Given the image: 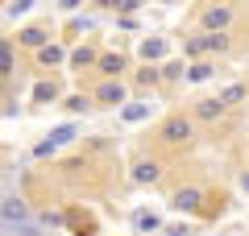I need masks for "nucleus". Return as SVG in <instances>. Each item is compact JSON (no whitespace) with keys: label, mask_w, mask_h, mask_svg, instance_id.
I'll return each instance as SVG.
<instances>
[{"label":"nucleus","mask_w":249,"mask_h":236,"mask_svg":"<svg viewBox=\"0 0 249 236\" xmlns=\"http://www.w3.org/2000/svg\"><path fill=\"white\" fill-rule=\"evenodd\" d=\"M42 62H46V67L62 62V50H58V46H42Z\"/></svg>","instance_id":"6"},{"label":"nucleus","mask_w":249,"mask_h":236,"mask_svg":"<svg viewBox=\"0 0 249 236\" xmlns=\"http://www.w3.org/2000/svg\"><path fill=\"white\" fill-rule=\"evenodd\" d=\"M62 4H67V9H75V4H79V0H62Z\"/></svg>","instance_id":"15"},{"label":"nucleus","mask_w":249,"mask_h":236,"mask_svg":"<svg viewBox=\"0 0 249 236\" xmlns=\"http://www.w3.org/2000/svg\"><path fill=\"white\" fill-rule=\"evenodd\" d=\"M34 96H37V100H54V87H50V83H37Z\"/></svg>","instance_id":"10"},{"label":"nucleus","mask_w":249,"mask_h":236,"mask_svg":"<svg viewBox=\"0 0 249 236\" xmlns=\"http://www.w3.org/2000/svg\"><path fill=\"white\" fill-rule=\"evenodd\" d=\"M212 46H224V37H199V42H191V50H212Z\"/></svg>","instance_id":"7"},{"label":"nucleus","mask_w":249,"mask_h":236,"mask_svg":"<svg viewBox=\"0 0 249 236\" xmlns=\"http://www.w3.org/2000/svg\"><path fill=\"white\" fill-rule=\"evenodd\" d=\"M21 42H25V46H42V29H25Z\"/></svg>","instance_id":"9"},{"label":"nucleus","mask_w":249,"mask_h":236,"mask_svg":"<svg viewBox=\"0 0 249 236\" xmlns=\"http://www.w3.org/2000/svg\"><path fill=\"white\" fill-rule=\"evenodd\" d=\"M121 83H104V87H100V100H104V104H121Z\"/></svg>","instance_id":"2"},{"label":"nucleus","mask_w":249,"mask_h":236,"mask_svg":"<svg viewBox=\"0 0 249 236\" xmlns=\"http://www.w3.org/2000/svg\"><path fill=\"white\" fill-rule=\"evenodd\" d=\"M4 216H9V219H21V216H25V207H21L17 199H9V203H4Z\"/></svg>","instance_id":"8"},{"label":"nucleus","mask_w":249,"mask_h":236,"mask_svg":"<svg viewBox=\"0 0 249 236\" xmlns=\"http://www.w3.org/2000/svg\"><path fill=\"white\" fill-rule=\"evenodd\" d=\"M162 137H166V141H187V137H191V129H187V120H178V116H175V120H166V133H162Z\"/></svg>","instance_id":"1"},{"label":"nucleus","mask_w":249,"mask_h":236,"mask_svg":"<svg viewBox=\"0 0 249 236\" xmlns=\"http://www.w3.org/2000/svg\"><path fill=\"white\" fill-rule=\"evenodd\" d=\"M162 54V42H145V58H158Z\"/></svg>","instance_id":"12"},{"label":"nucleus","mask_w":249,"mask_h":236,"mask_svg":"<svg viewBox=\"0 0 249 236\" xmlns=\"http://www.w3.org/2000/svg\"><path fill=\"white\" fill-rule=\"evenodd\" d=\"M100 67H104L108 75H116V70H121V58H104V62H100Z\"/></svg>","instance_id":"13"},{"label":"nucleus","mask_w":249,"mask_h":236,"mask_svg":"<svg viewBox=\"0 0 249 236\" xmlns=\"http://www.w3.org/2000/svg\"><path fill=\"white\" fill-rule=\"evenodd\" d=\"M133 178L137 183H154V178H158V166H154V162H142V166L133 170Z\"/></svg>","instance_id":"3"},{"label":"nucleus","mask_w":249,"mask_h":236,"mask_svg":"<svg viewBox=\"0 0 249 236\" xmlns=\"http://www.w3.org/2000/svg\"><path fill=\"white\" fill-rule=\"evenodd\" d=\"M124 116H129V120H142V116H145V108H142V104H133V108H124Z\"/></svg>","instance_id":"11"},{"label":"nucleus","mask_w":249,"mask_h":236,"mask_svg":"<svg viewBox=\"0 0 249 236\" xmlns=\"http://www.w3.org/2000/svg\"><path fill=\"white\" fill-rule=\"evenodd\" d=\"M208 25H212V29H220V25H229V9H208Z\"/></svg>","instance_id":"4"},{"label":"nucleus","mask_w":249,"mask_h":236,"mask_svg":"<svg viewBox=\"0 0 249 236\" xmlns=\"http://www.w3.org/2000/svg\"><path fill=\"white\" fill-rule=\"evenodd\" d=\"M116 9H124V13H133V9H137V0H116Z\"/></svg>","instance_id":"14"},{"label":"nucleus","mask_w":249,"mask_h":236,"mask_svg":"<svg viewBox=\"0 0 249 236\" xmlns=\"http://www.w3.org/2000/svg\"><path fill=\"white\" fill-rule=\"evenodd\" d=\"M196 203H199V195H196V191H178L175 207H187V211H191V207H196Z\"/></svg>","instance_id":"5"}]
</instances>
